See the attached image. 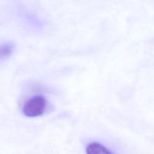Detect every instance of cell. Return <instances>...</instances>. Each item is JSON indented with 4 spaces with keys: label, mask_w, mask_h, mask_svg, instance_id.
Listing matches in <instances>:
<instances>
[{
    "label": "cell",
    "mask_w": 154,
    "mask_h": 154,
    "mask_svg": "<svg viewBox=\"0 0 154 154\" xmlns=\"http://www.w3.org/2000/svg\"><path fill=\"white\" fill-rule=\"evenodd\" d=\"M46 106V99L42 96H35L26 102L23 113L27 117H37L45 113Z\"/></svg>",
    "instance_id": "obj_1"
},
{
    "label": "cell",
    "mask_w": 154,
    "mask_h": 154,
    "mask_svg": "<svg viewBox=\"0 0 154 154\" xmlns=\"http://www.w3.org/2000/svg\"><path fill=\"white\" fill-rule=\"evenodd\" d=\"M87 154H113L107 147L97 142L90 143L86 148Z\"/></svg>",
    "instance_id": "obj_2"
},
{
    "label": "cell",
    "mask_w": 154,
    "mask_h": 154,
    "mask_svg": "<svg viewBox=\"0 0 154 154\" xmlns=\"http://www.w3.org/2000/svg\"><path fill=\"white\" fill-rule=\"evenodd\" d=\"M13 51L14 45L11 43L0 44V61L10 57Z\"/></svg>",
    "instance_id": "obj_3"
}]
</instances>
